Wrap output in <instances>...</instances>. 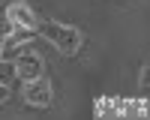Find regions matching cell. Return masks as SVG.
I'll return each mask as SVG.
<instances>
[{
    "instance_id": "obj_1",
    "label": "cell",
    "mask_w": 150,
    "mask_h": 120,
    "mask_svg": "<svg viewBox=\"0 0 150 120\" xmlns=\"http://www.w3.org/2000/svg\"><path fill=\"white\" fill-rule=\"evenodd\" d=\"M36 30H39L48 42H54V48L60 54H75L78 51V45H81V33L69 27V24H60V21H42V24H36Z\"/></svg>"
},
{
    "instance_id": "obj_4",
    "label": "cell",
    "mask_w": 150,
    "mask_h": 120,
    "mask_svg": "<svg viewBox=\"0 0 150 120\" xmlns=\"http://www.w3.org/2000/svg\"><path fill=\"white\" fill-rule=\"evenodd\" d=\"M6 21H12L15 27H33L36 30V12L27 6V3H12L9 9H6Z\"/></svg>"
},
{
    "instance_id": "obj_7",
    "label": "cell",
    "mask_w": 150,
    "mask_h": 120,
    "mask_svg": "<svg viewBox=\"0 0 150 120\" xmlns=\"http://www.w3.org/2000/svg\"><path fill=\"white\" fill-rule=\"evenodd\" d=\"M0 57H3V36H0Z\"/></svg>"
},
{
    "instance_id": "obj_6",
    "label": "cell",
    "mask_w": 150,
    "mask_h": 120,
    "mask_svg": "<svg viewBox=\"0 0 150 120\" xmlns=\"http://www.w3.org/2000/svg\"><path fill=\"white\" fill-rule=\"evenodd\" d=\"M6 99H9V84L0 81V102H6Z\"/></svg>"
},
{
    "instance_id": "obj_5",
    "label": "cell",
    "mask_w": 150,
    "mask_h": 120,
    "mask_svg": "<svg viewBox=\"0 0 150 120\" xmlns=\"http://www.w3.org/2000/svg\"><path fill=\"white\" fill-rule=\"evenodd\" d=\"M12 78H18L15 75V60H3V57H0V81L9 84Z\"/></svg>"
},
{
    "instance_id": "obj_2",
    "label": "cell",
    "mask_w": 150,
    "mask_h": 120,
    "mask_svg": "<svg viewBox=\"0 0 150 120\" xmlns=\"http://www.w3.org/2000/svg\"><path fill=\"white\" fill-rule=\"evenodd\" d=\"M15 75L21 81H33V78H39L42 75V57L36 54V51H24L15 57Z\"/></svg>"
},
{
    "instance_id": "obj_3",
    "label": "cell",
    "mask_w": 150,
    "mask_h": 120,
    "mask_svg": "<svg viewBox=\"0 0 150 120\" xmlns=\"http://www.w3.org/2000/svg\"><path fill=\"white\" fill-rule=\"evenodd\" d=\"M24 99L30 105H51V84L48 78H33V81H24Z\"/></svg>"
}]
</instances>
